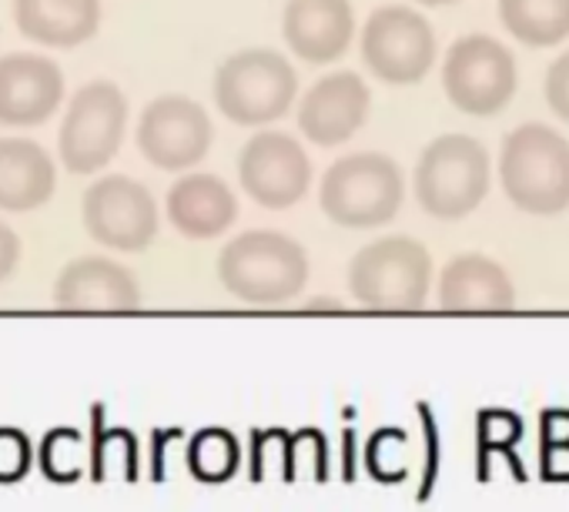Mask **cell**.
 Wrapping results in <instances>:
<instances>
[{
  "instance_id": "603a6c76",
  "label": "cell",
  "mask_w": 569,
  "mask_h": 512,
  "mask_svg": "<svg viewBox=\"0 0 569 512\" xmlns=\"http://www.w3.org/2000/svg\"><path fill=\"white\" fill-rule=\"evenodd\" d=\"M121 442L124 445V479L128 482H138V435L131 429H108L104 425V405L98 402L91 409V482H104L108 475V449Z\"/></svg>"
},
{
  "instance_id": "30bf717a",
  "label": "cell",
  "mask_w": 569,
  "mask_h": 512,
  "mask_svg": "<svg viewBox=\"0 0 569 512\" xmlns=\"http://www.w3.org/2000/svg\"><path fill=\"white\" fill-rule=\"evenodd\" d=\"M84 231L111 251H144L161 224L154 194L131 174H101L81 198Z\"/></svg>"
},
{
  "instance_id": "f546056e",
  "label": "cell",
  "mask_w": 569,
  "mask_h": 512,
  "mask_svg": "<svg viewBox=\"0 0 569 512\" xmlns=\"http://www.w3.org/2000/svg\"><path fill=\"white\" fill-rule=\"evenodd\" d=\"M542 475L546 479H569V445H546L542 449Z\"/></svg>"
},
{
  "instance_id": "44dd1931",
  "label": "cell",
  "mask_w": 569,
  "mask_h": 512,
  "mask_svg": "<svg viewBox=\"0 0 569 512\" xmlns=\"http://www.w3.org/2000/svg\"><path fill=\"white\" fill-rule=\"evenodd\" d=\"M499 21L526 48H552L569 38V0H499Z\"/></svg>"
},
{
  "instance_id": "5b68a950",
  "label": "cell",
  "mask_w": 569,
  "mask_h": 512,
  "mask_svg": "<svg viewBox=\"0 0 569 512\" xmlns=\"http://www.w3.org/2000/svg\"><path fill=\"white\" fill-rule=\"evenodd\" d=\"M492 184V158L486 144L469 134H442L419 154L412 188L426 214L459 221L472 214Z\"/></svg>"
},
{
  "instance_id": "d6a6232c",
  "label": "cell",
  "mask_w": 569,
  "mask_h": 512,
  "mask_svg": "<svg viewBox=\"0 0 569 512\" xmlns=\"http://www.w3.org/2000/svg\"><path fill=\"white\" fill-rule=\"evenodd\" d=\"M342 479L356 482V432L352 429L342 432Z\"/></svg>"
},
{
  "instance_id": "3957f363",
  "label": "cell",
  "mask_w": 569,
  "mask_h": 512,
  "mask_svg": "<svg viewBox=\"0 0 569 512\" xmlns=\"http://www.w3.org/2000/svg\"><path fill=\"white\" fill-rule=\"evenodd\" d=\"M406 201L402 168L379 151H356L329 164L319 184V204L339 228L369 231L389 224Z\"/></svg>"
},
{
  "instance_id": "ffe728a7",
  "label": "cell",
  "mask_w": 569,
  "mask_h": 512,
  "mask_svg": "<svg viewBox=\"0 0 569 512\" xmlns=\"http://www.w3.org/2000/svg\"><path fill=\"white\" fill-rule=\"evenodd\" d=\"M439 305L446 312H506L516 305V289L499 262L469 251L442 269Z\"/></svg>"
},
{
  "instance_id": "7c38bea8",
  "label": "cell",
  "mask_w": 569,
  "mask_h": 512,
  "mask_svg": "<svg viewBox=\"0 0 569 512\" xmlns=\"http://www.w3.org/2000/svg\"><path fill=\"white\" fill-rule=\"evenodd\" d=\"M211 141V114L184 94H161L138 118V151L158 171L184 174L198 168L208 158Z\"/></svg>"
},
{
  "instance_id": "7402d4cb",
  "label": "cell",
  "mask_w": 569,
  "mask_h": 512,
  "mask_svg": "<svg viewBox=\"0 0 569 512\" xmlns=\"http://www.w3.org/2000/svg\"><path fill=\"white\" fill-rule=\"evenodd\" d=\"M241 445L228 429H201L188 442V472L201 482H228L238 472Z\"/></svg>"
},
{
  "instance_id": "9a60e30c",
  "label": "cell",
  "mask_w": 569,
  "mask_h": 512,
  "mask_svg": "<svg viewBox=\"0 0 569 512\" xmlns=\"http://www.w3.org/2000/svg\"><path fill=\"white\" fill-rule=\"evenodd\" d=\"M281 38L302 64L326 68L342 61L356 41L352 0H284Z\"/></svg>"
},
{
  "instance_id": "5bb4252c",
  "label": "cell",
  "mask_w": 569,
  "mask_h": 512,
  "mask_svg": "<svg viewBox=\"0 0 569 512\" xmlns=\"http://www.w3.org/2000/svg\"><path fill=\"white\" fill-rule=\"evenodd\" d=\"M372 111V91L356 71H332L319 78L299 101V131L316 148L349 144Z\"/></svg>"
},
{
  "instance_id": "f1b7e54d",
  "label": "cell",
  "mask_w": 569,
  "mask_h": 512,
  "mask_svg": "<svg viewBox=\"0 0 569 512\" xmlns=\"http://www.w3.org/2000/svg\"><path fill=\"white\" fill-rule=\"evenodd\" d=\"M181 429H154L151 432V482H164V449L171 439H181Z\"/></svg>"
},
{
  "instance_id": "836d02e7",
  "label": "cell",
  "mask_w": 569,
  "mask_h": 512,
  "mask_svg": "<svg viewBox=\"0 0 569 512\" xmlns=\"http://www.w3.org/2000/svg\"><path fill=\"white\" fill-rule=\"evenodd\" d=\"M306 312H342V305L336 299H312L306 305Z\"/></svg>"
},
{
  "instance_id": "8fae6325",
  "label": "cell",
  "mask_w": 569,
  "mask_h": 512,
  "mask_svg": "<svg viewBox=\"0 0 569 512\" xmlns=\"http://www.w3.org/2000/svg\"><path fill=\"white\" fill-rule=\"evenodd\" d=\"M238 184L258 208L284 211L312 188V158L299 138L258 128L238 154Z\"/></svg>"
},
{
  "instance_id": "9c48e42d",
  "label": "cell",
  "mask_w": 569,
  "mask_h": 512,
  "mask_svg": "<svg viewBox=\"0 0 569 512\" xmlns=\"http://www.w3.org/2000/svg\"><path fill=\"white\" fill-rule=\"evenodd\" d=\"M359 48L369 74L392 88L419 84L439 58V41L426 14L402 4L372 11L362 28Z\"/></svg>"
},
{
  "instance_id": "d6986e66",
  "label": "cell",
  "mask_w": 569,
  "mask_h": 512,
  "mask_svg": "<svg viewBox=\"0 0 569 512\" xmlns=\"http://www.w3.org/2000/svg\"><path fill=\"white\" fill-rule=\"evenodd\" d=\"M18 31L41 48L71 51L101 28V0H14Z\"/></svg>"
},
{
  "instance_id": "4fadbf2b",
  "label": "cell",
  "mask_w": 569,
  "mask_h": 512,
  "mask_svg": "<svg viewBox=\"0 0 569 512\" xmlns=\"http://www.w3.org/2000/svg\"><path fill=\"white\" fill-rule=\"evenodd\" d=\"M68 98L64 71L48 54L14 51L0 58V124L4 128H41Z\"/></svg>"
},
{
  "instance_id": "6da1fadb",
  "label": "cell",
  "mask_w": 569,
  "mask_h": 512,
  "mask_svg": "<svg viewBox=\"0 0 569 512\" xmlns=\"http://www.w3.org/2000/svg\"><path fill=\"white\" fill-rule=\"evenodd\" d=\"M221 285L248 305H281L299 299L309 282V254L284 231L251 228L231 238L218 254Z\"/></svg>"
},
{
  "instance_id": "ac0fdd59",
  "label": "cell",
  "mask_w": 569,
  "mask_h": 512,
  "mask_svg": "<svg viewBox=\"0 0 569 512\" xmlns=\"http://www.w3.org/2000/svg\"><path fill=\"white\" fill-rule=\"evenodd\" d=\"M58 191V161L31 138H0V211L28 214Z\"/></svg>"
},
{
  "instance_id": "2e32d148",
  "label": "cell",
  "mask_w": 569,
  "mask_h": 512,
  "mask_svg": "<svg viewBox=\"0 0 569 512\" xmlns=\"http://www.w3.org/2000/svg\"><path fill=\"white\" fill-rule=\"evenodd\" d=\"M54 305L64 312H134L141 305V285L121 262L84 254L58 275Z\"/></svg>"
},
{
  "instance_id": "d4e9b609",
  "label": "cell",
  "mask_w": 569,
  "mask_h": 512,
  "mask_svg": "<svg viewBox=\"0 0 569 512\" xmlns=\"http://www.w3.org/2000/svg\"><path fill=\"white\" fill-rule=\"evenodd\" d=\"M34 462L31 452V439L21 429L11 425H0V482H18L28 475Z\"/></svg>"
},
{
  "instance_id": "484cf974",
  "label": "cell",
  "mask_w": 569,
  "mask_h": 512,
  "mask_svg": "<svg viewBox=\"0 0 569 512\" xmlns=\"http://www.w3.org/2000/svg\"><path fill=\"white\" fill-rule=\"evenodd\" d=\"M542 91H546V104H549V111H552L559 121H566V124H569V51H566V54H559V58L549 64Z\"/></svg>"
},
{
  "instance_id": "e575fe53",
  "label": "cell",
  "mask_w": 569,
  "mask_h": 512,
  "mask_svg": "<svg viewBox=\"0 0 569 512\" xmlns=\"http://www.w3.org/2000/svg\"><path fill=\"white\" fill-rule=\"evenodd\" d=\"M416 4H422V8H449V4H456V0H416Z\"/></svg>"
},
{
  "instance_id": "277c9868",
  "label": "cell",
  "mask_w": 569,
  "mask_h": 512,
  "mask_svg": "<svg viewBox=\"0 0 569 512\" xmlns=\"http://www.w3.org/2000/svg\"><path fill=\"white\" fill-rule=\"evenodd\" d=\"M499 184L526 214H559L569 208V141L549 124H519L499 154Z\"/></svg>"
},
{
  "instance_id": "83f0119b",
  "label": "cell",
  "mask_w": 569,
  "mask_h": 512,
  "mask_svg": "<svg viewBox=\"0 0 569 512\" xmlns=\"http://www.w3.org/2000/svg\"><path fill=\"white\" fill-rule=\"evenodd\" d=\"M21 262V238L11 224L0 221V282H8Z\"/></svg>"
},
{
  "instance_id": "4dcf8cb0",
  "label": "cell",
  "mask_w": 569,
  "mask_h": 512,
  "mask_svg": "<svg viewBox=\"0 0 569 512\" xmlns=\"http://www.w3.org/2000/svg\"><path fill=\"white\" fill-rule=\"evenodd\" d=\"M542 439L546 445H569V412H549L542 419Z\"/></svg>"
},
{
  "instance_id": "cb8c5ba5",
  "label": "cell",
  "mask_w": 569,
  "mask_h": 512,
  "mask_svg": "<svg viewBox=\"0 0 569 512\" xmlns=\"http://www.w3.org/2000/svg\"><path fill=\"white\" fill-rule=\"evenodd\" d=\"M81 445H84L81 429H71V425L51 429L41 439V449H38L41 472L51 482H74V479H81V472H84V465H81Z\"/></svg>"
},
{
  "instance_id": "1f68e13d",
  "label": "cell",
  "mask_w": 569,
  "mask_h": 512,
  "mask_svg": "<svg viewBox=\"0 0 569 512\" xmlns=\"http://www.w3.org/2000/svg\"><path fill=\"white\" fill-rule=\"evenodd\" d=\"M278 445H281V479L296 482L299 469H296V432L278 429Z\"/></svg>"
},
{
  "instance_id": "7a4b0ae2",
  "label": "cell",
  "mask_w": 569,
  "mask_h": 512,
  "mask_svg": "<svg viewBox=\"0 0 569 512\" xmlns=\"http://www.w3.org/2000/svg\"><path fill=\"white\" fill-rule=\"evenodd\" d=\"M211 101L218 114L238 128H271L299 101V71L271 48L238 51L218 64Z\"/></svg>"
},
{
  "instance_id": "52a82bcc",
  "label": "cell",
  "mask_w": 569,
  "mask_h": 512,
  "mask_svg": "<svg viewBox=\"0 0 569 512\" xmlns=\"http://www.w3.org/2000/svg\"><path fill=\"white\" fill-rule=\"evenodd\" d=\"M128 98L111 81H91L78 88L64 108L61 131H58V158L71 174H98L104 171L128 131Z\"/></svg>"
},
{
  "instance_id": "ba28073f",
  "label": "cell",
  "mask_w": 569,
  "mask_h": 512,
  "mask_svg": "<svg viewBox=\"0 0 569 512\" xmlns=\"http://www.w3.org/2000/svg\"><path fill=\"white\" fill-rule=\"evenodd\" d=\"M519 88L512 51L489 34L459 38L442 61V91L449 104L469 118L499 114Z\"/></svg>"
},
{
  "instance_id": "8992f818",
  "label": "cell",
  "mask_w": 569,
  "mask_h": 512,
  "mask_svg": "<svg viewBox=\"0 0 569 512\" xmlns=\"http://www.w3.org/2000/svg\"><path fill=\"white\" fill-rule=\"evenodd\" d=\"M432 285V259L422 241L409 234H389L349 262V292L359 305L376 312L422 309Z\"/></svg>"
},
{
  "instance_id": "4316f807",
  "label": "cell",
  "mask_w": 569,
  "mask_h": 512,
  "mask_svg": "<svg viewBox=\"0 0 569 512\" xmlns=\"http://www.w3.org/2000/svg\"><path fill=\"white\" fill-rule=\"evenodd\" d=\"M419 412H422V425H426V475L419 485V502H426L432 495V485L439 475V432H436V422L429 415V405H419Z\"/></svg>"
},
{
  "instance_id": "e0dca14e",
  "label": "cell",
  "mask_w": 569,
  "mask_h": 512,
  "mask_svg": "<svg viewBox=\"0 0 569 512\" xmlns=\"http://www.w3.org/2000/svg\"><path fill=\"white\" fill-rule=\"evenodd\" d=\"M164 214L178 234L191 241H208L224 234L238 221V198L218 174L184 171L164 198Z\"/></svg>"
}]
</instances>
